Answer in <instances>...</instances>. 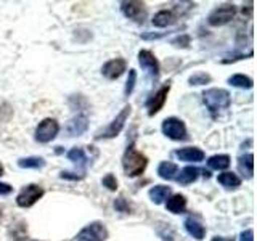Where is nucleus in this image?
<instances>
[{
	"mask_svg": "<svg viewBox=\"0 0 257 241\" xmlns=\"http://www.w3.org/2000/svg\"><path fill=\"white\" fill-rule=\"evenodd\" d=\"M147 164H148L147 158H145L140 151H137L134 145H128L122 158V167H124L125 175L128 177L142 175L145 169H147Z\"/></svg>",
	"mask_w": 257,
	"mask_h": 241,
	"instance_id": "nucleus-1",
	"label": "nucleus"
},
{
	"mask_svg": "<svg viewBox=\"0 0 257 241\" xmlns=\"http://www.w3.org/2000/svg\"><path fill=\"white\" fill-rule=\"evenodd\" d=\"M203 100L211 114H215L217 111L225 109L230 106V93L223 88H209L203 93Z\"/></svg>",
	"mask_w": 257,
	"mask_h": 241,
	"instance_id": "nucleus-2",
	"label": "nucleus"
},
{
	"mask_svg": "<svg viewBox=\"0 0 257 241\" xmlns=\"http://www.w3.org/2000/svg\"><path fill=\"white\" fill-rule=\"evenodd\" d=\"M108 238V230L101 222H92L77 233V241H104Z\"/></svg>",
	"mask_w": 257,
	"mask_h": 241,
	"instance_id": "nucleus-3",
	"label": "nucleus"
},
{
	"mask_svg": "<svg viewBox=\"0 0 257 241\" xmlns=\"http://www.w3.org/2000/svg\"><path fill=\"white\" fill-rule=\"evenodd\" d=\"M58 131H60L58 123L52 117H47L36 129V140L39 143H48L58 135Z\"/></svg>",
	"mask_w": 257,
	"mask_h": 241,
	"instance_id": "nucleus-4",
	"label": "nucleus"
},
{
	"mask_svg": "<svg viewBox=\"0 0 257 241\" xmlns=\"http://www.w3.org/2000/svg\"><path fill=\"white\" fill-rule=\"evenodd\" d=\"M131 104H125V106L120 109V112L119 114L114 117V120L108 126V129L106 131H103L100 135H96V139H112V137H117L119 134H120V131H122V127H124V124H125V120H127V117H128V114H131Z\"/></svg>",
	"mask_w": 257,
	"mask_h": 241,
	"instance_id": "nucleus-5",
	"label": "nucleus"
},
{
	"mask_svg": "<svg viewBox=\"0 0 257 241\" xmlns=\"http://www.w3.org/2000/svg\"><path fill=\"white\" fill-rule=\"evenodd\" d=\"M42 196H44L42 187H39V185H28V187L23 188L20 191V195L16 196V204L20 207H31Z\"/></svg>",
	"mask_w": 257,
	"mask_h": 241,
	"instance_id": "nucleus-6",
	"label": "nucleus"
},
{
	"mask_svg": "<svg viewBox=\"0 0 257 241\" xmlns=\"http://www.w3.org/2000/svg\"><path fill=\"white\" fill-rule=\"evenodd\" d=\"M163 134L172 140H185L187 139V127H185L183 120L169 117L163 123Z\"/></svg>",
	"mask_w": 257,
	"mask_h": 241,
	"instance_id": "nucleus-7",
	"label": "nucleus"
},
{
	"mask_svg": "<svg viewBox=\"0 0 257 241\" xmlns=\"http://www.w3.org/2000/svg\"><path fill=\"white\" fill-rule=\"evenodd\" d=\"M233 16H235V7L222 5L219 8H215V10L209 15L207 21L211 26H222V24H227L230 20H233Z\"/></svg>",
	"mask_w": 257,
	"mask_h": 241,
	"instance_id": "nucleus-8",
	"label": "nucleus"
},
{
	"mask_svg": "<svg viewBox=\"0 0 257 241\" xmlns=\"http://www.w3.org/2000/svg\"><path fill=\"white\" fill-rule=\"evenodd\" d=\"M122 13L127 16L128 20H134L135 23H143L147 18V10H145L143 2H122Z\"/></svg>",
	"mask_w": 257,
	"mask_h": 241,
	"instance_id": "nucleus-9",
	"label": "nucleus"
},
{
	"mask_svg": "<svg viewBox=\"0 0 257 241\" xmlns=\"http://www.w3.org/2000/svg\"><path fill=\"white\" fill-rule=\"evenodd\" d=\"M139 63H140V66L145 71H147L153 79L158 80V77H159V63L155 58V55H153L150 50H140V53H139Z\"/></svg>",
	"mask_w": 257,
	"mask_h": 241,
	"instance_id": "nucleus-10",
	"label": "nucleus"
},
{
	"mask_svg": "<svg viewBox=\"0 0 257 241\" xmlns=\"http://www.w3.org/2000/svg\"><path fill=\"white\" fill-rule=\"evenodd\" d=\"M125 66H127L125 60L116 58V60H111L108 63H104L103 68H101V72H103V76L106 77V79L114 80V79H117L125 71Z\"/></svg>",
	"mask_w": 257,
	"mask_h": 241,
	"instance_id": "nucleus-11",
	"label": "nucleus"
},
{
	"mask_svg": "<svg viewBox=\"0 0 257 241\" xmlns=\"http://www.w3.org/2000/svg\"><path fill=\"white\" fill-rule=\"evenodd\" d=\"M169 90H171V85H164L163 88H159L158 93L153 96V98L148 101V112H150V116H155L156 112L161 111V108L164 106V103L167 100V95H169Z\"/></svg>",
	"mask_w": 257,
	"mask_h": 241,
	"instance_id": "nucleus-12",
	"label": "nucleus"
},
{
	"mask_svg": "<svg viewBox=\"0 0 257 241\" xmlns=\"http://www.w3.org/2000/svg\"><path fill=\"white\" fill-rule=\"evenodd\" d=\"M88 129V119L85 114H77L76 117H72L68 126H66V132L71 135V137H79L82 135L85 131Z\"/></svg>",
	"mask_w": 257,
	"mask_h": 241,
	"instance_id": "nucleus-13",
	"label": "nucleus"
},
{
	"mask_svg": "<svg viewBox=\"0 0 257 241\" xmlns=\"http://www.w3.org/2000/svg\"><path fill=\"white\" fill-rule=\"evenodd\" d=\"M175 156L180 161H187V163H199V161L204 159V151L199 148H195V147H190V148L177 150Z\"/></svg>",
	"mask_w": 257,
	"mask_h": 241,
	"instance_id": "nucleus-14",
	"label": "nucleus"
},
{
	"mask_svg": "<svg viewBox=\"0 0 257 241\" xmlns=\"http://www.w3.org/2000/svg\"><path fill=\"white\" fill-rule=\"evenodd\" d=\"M185 228H187V231L190 233V235L198 241H201L206 236L204 225H201V222L196 220L195 217H188V219L185 220Z\"/></svg>",
	"mask_w": 257,
	"mask_h": 241,
	"instance_id": "nucleus-15",
	"label": "nucleus"
},
{
	"mask_svg": "<svg viewBox=\"0 0 257 241\" xmlns=\"http://www.w3.org/2000/svg\"><path fill=\"white\" fill-rule=\"evenodd\" d=\"M166 207L172 214H180L185 211V207H187V198H185L183 195H174L171 198H167Z\"/></svg>",
	"mask_w": 257,
	"mask_h": 241,
	"instance_id": "nucleus-16",
	"label": "nucleus"
},
{
	"mask_svg": "<svg viewBox=\"0 0 257 241\" xmlns=\"http://www.w3.org/2000/svg\"><path fill=\"white\" fill-rule=\"evenodd\" d=\"M171 196V187H164V185H156L150 190V198L153 203L161 204Z\"/></svg>",
	"mask_w": 257,
	"mask_h": 241,
	"instance_id": "nucleus-17",
	"label": "nucleus"
},
{
	"mask_svg": "<svg viewBox=\"0 0 257 241\" xmlns=\"http://www.w3.org/2000/svg\"><path fill=\"white\" fill-rule=\"evenodd\" d=\"M198 175H199V169L193 167V166H187L182 169L179 175H177V182L182 185H188V183L195 182L198 179Z\"/></svg>",
	"mask_w": 257,
	"mask_h": 241,
	"instance_id": "nucleus-18",
	"label": "nucleus"
},
{
	"mask_svg": "<svg viewBox=\"0 0 257 241\" xmlns=\"http://www.w3.org/2000/svg\"><path fill=\"white\" fill-rule=\"evenodd\" d=\"M217 180H219V183L223 185V187L228 188V190H235L241 185V179L233 172H223L217 177Z\"/></svg>",
	"mask_w": 257,
	"mask_h": 241,
	"instance_id": "nucleus-19",
	"label": "nucleus"
},
{
	"mask_svg": "<svg viewBox=\"0 0 257 241\" xmlns=\"http://www.w3.org/2000/svg\"><path fill=\"white\" fill-rule=\"evenodd\" d=\"M174 23V13L169 12V10H161L155 15V18H153V24H155L156 28H167L169 24Z\"/></svg>",
	"mask_w": 257,
	"mask_h": 241,
	"instance_id": "nucleus-20",
	"label": "nucleus"
},
{
	"mask_svg": "<svg viewBox=\"0 0 257 241\" xmlns=\"http://www.w3.org/2000/svg\"><path fill=\"white\" fill-rule=\"evenodd\" d=\"M177 171H179L177 164L167 163V161H166V163H161L159 167H158L159 177H161V179H166V180H172L174 177H175V174H177Z\"/></svg>",
	"mask_w": 257,
	"mask_h": 241,
	"instance_id": "nucleus-21",
	"label": "nucleus"
},
{
	"mask_svg": "<svg viewBox=\"0 0 257 241\" xmlns=\"http://www.w3.org/2000/svg\"><path fill=\"white\" fill-rule=\"evenodd\" d=\"M207 166L211 169H215V171H223L230 166V156L227 155H215L212 158H209Z\"/></svg>",
	"mask_w": 257,
	"mask_h": 241,
	"instance_id": "nucleus-22",
	"label": "nucleus"
},
{
	"mask_svg": "<svg viewBox=\"0 0 257 241\" xmlns=\"http://www.w3.org/2000/svg\"><path fill=\"white\" fill-rule=\"evenodd\" d=\"M18 166L23 169H40L45 166L44 158H37V156H31V158H23L18 161Z\"/></svg>",
	"mask_w": 257,
	"mask_h": 241,
	"instance_id": "nucleus-23",
	"label": "nucleus"
},
{
	"mask_svg": "<svg viewBox=\"0 0 257 241\" xmlns=\"http://www.w3.org/2000/svg\"><path fill=\"white\" fill-rule=\"evenodd\" d=\"M238 164H239L241 171H244L247 174V177H252V174H254V155L252 153H247V155L241 156Z\"/></svg>",
	"mask_w": 257,
	"mask_h": 241,
	"instance_id": "nucleus-24",
	"label": "nucleus"
},
{
	"mask_svg": "<svg viewBox=\"0 0 257 241\" xmlns=\"http://www.w3.org/2000/svg\"><path fill=\"white\" fill-rule=\"evenodd\" d=\"M228 84L233 87H239V88H251L252 87V79L247 77L244 74H235L228 79Z\"/></svg>",
	"mask_w": 257,
	"mask_h": 241,
	"instance_id": "nucleus-25",
	"label": "nucleus"
},
{
	"mask_svg": "<svg viewBox=\"0 0 257 241\" xmlns=\"http://www.w3.org/2000/svg\"><path fill=\"white\" fill-rule=\"evenodd\" d=\"M68 158L71 161H74V163L80 164V166H84L87 163V158H85V153L82 148H72L69 153H68Z\"/></svg>",
	"mask_w": 257,
	"mask_h": 241,
	"instance_id": "nucleus-26",
	"label": "nucleus"
},
{
	"mask_svg": "<svg viewBox=\"0 0 257 241\" xmlns=\"http://www.w3.org/2000/svg\"><path fill=\"white\" fill-rule=\"evenodd\" d=\"M188 82H190L191 85H203V84L211 82V76L206 74V72H196V74H193V76L188 79Z\"/></svg>",
	"mask_w": 257,
	"mask_h": 241,
	"instance_id": "nucleus-27",
	"label": "nucleus"
},
{
	"mask_svg": "<svg viewBox=\"0 0 257 241\" xmlns=\"http://www.w3.org/2000/svg\"><path fill=\"white\" fill-rule=\"evenodd\" d=\"M135 80H137V72L135 69H128V77H127V82H125V88H124V93L128 96L134 92V87H135Z\"/></svg>",
	"mask_w": 257,
	"mask_h": 241,
	"instance_id": "nucleus-28",
	"label": "nucleus"
},
{
	"mask_svg": "<svg viewBox=\"0 0 257 241\" xmlns=\"http://www.w3.org/2000/svg\"><path fill=\"white\" fill-rule=\"evenodd\" d=\"M103 185H104V187H106L108 190L114 191V190L117 188V180H116V177L112 175V174L104 175V177H103Z\"/></svg>",
	"mask_w": 257,
	"mask_h": 241,
	"instance_id": "nucleus-29",
	"label": "nucleus"
},
{
	"mask_svg": "<svg viewBox=\"0 0 257 241\" xmlns=\"http://www.w3.org/2000/svg\"><path fill=\"white\" fill-rule=\"evenodd\" d=\"M172 45H175V47H188L190 45V37L187 34L179 36L177 39L172 40Z\"/></svg>",
	"mask_w": 257,
	"mask_h": 241,
	"instance_id": "nucleus-30",
	"label": "nucleus"
},
{
	"mask_svg": "<svg viewBox=\"0 0 257 241\" xmlns=\"http://www.w3.org/2000/svg\"><path fill=\"white\" fill-rule=\"evenodd\" d=\"M114 207L117 209V211H120V212H131V206H128V204L125 203V199H124V198L116 199Z\"/></svg>",
	"mask_w": 257,
	"mask_h": 241,
	"instance_id": "nucleus-31",
	"label": "nucleus"
},
{
	"mask_svg": "<svg viewBox=\"0 0 257 241\" xmlns=\"http://www.w3.org/2000/svg\"><path fill=\"white\" fill-rule=\"evenodd\" d=\"M239 241H254V231L252 230H246L241 233Z\"/></svg>",
	"mask_w": 257,
	"mask_h": 241,
	"instance_id": "nucleus-32",
	"label": "nucleus"
},
{
	"mask_svg": "<svg viewBox=\"0 0 257 241\" xmlns=\"http://www.w3.org/2000/svg\"><path fill=\"white\" fill-rule=\"evenodd\" d=\"M61 179H68V180H80L82 179V175H76L72 172H61Z\"/></svg>",
	"mask_w": 257,
	"mask_h": 241,
	"instance_id": "nucleus-33",
	"label": "nucleus"
},
{
	"mask_svg": "<svg viewBox=\"0 0 257 241\" xmlns=\"http://www.w3.org/2000/svg\"><path fill=\"white\" fill-rule=\"evenodd\" d=\"M12 190L13 188L8 183H0V195H10Z\"/></svg>",
	"mask_w": 257,
	"mask_h": 241,
	"instance_id": "nucleus-34",
	"label": "nucleus"
},
{
	"mask_svg": "<svg viewBox=\"0 0 257 241\" xmlns=\"http://www.w3.org/2000/svg\"><path fill=\"white\" fill-rule=\"evenodd\" d=\"M212 241H235L233 238H223V236H214Z\"/></svg>",
	"mask_w": 257,
	"mask_h": 241,
	"instance_id": "nucleus-35",
	"label": "nucleus"
},
{
	"mask_svg": "<svg viewBox=\"0 0 257 241\" xmlns=\"http://www.w3.org/2000/svg\"><path fill=\"white\" fill-rule=\"evenodd\" d=\"M2 174H4V166L0 164V175H2Z\"/></svg>",
	"mask_w": 257,
	"mask_h": 241,
	"instance_id": "nucleus-36",
	"label": "nucleus"
}]
</instances>
